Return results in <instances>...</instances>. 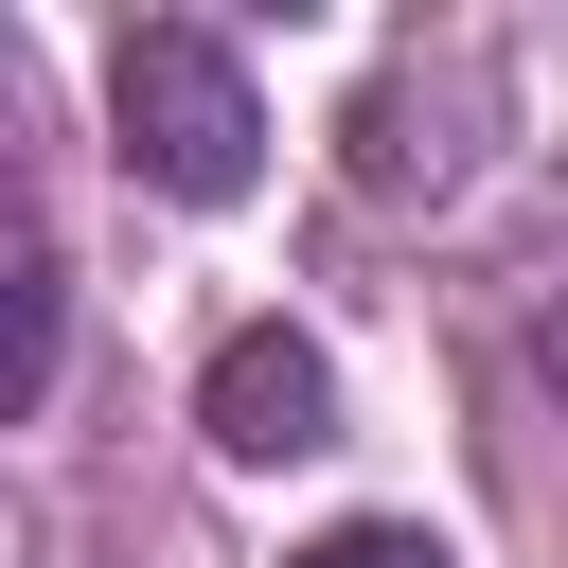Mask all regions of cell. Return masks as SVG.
I'll return each instance as SVG.
<instances>
[{
  "label": "cell",
  "instance_id": "obj_6",
  "mask_svg": "<svg viewBox=\"0 0 568 568\" xmlns=\"http://www.w3.org/2000/svg\"><path fill=\"white\" fill-rule=\"evenodd\" d=\"M532 373H550V390H568V302H550V320H532Z\"/></svg>",
  "mask_w": 568,
  "mask_h": 568
},
{
  "label": "cell",
  "instance_id": "obj_5",
  "mask_svg": "<svg viewBox=\"0 0 568 568\" xmlns=\"http://www.w3.org/2000/svg\"><path fill=\"white\" fill-rule=\"evenodd\" d=\"M284 568H462V550H444L426 515H337V532H302Z\"/></svg>",
  "mask_w": 568,
  "mask_h": 568
},
{
  "label": "cell",
  "instance_id": "obj_4",
  "mask_svg": "<svg viewBox=\"0 0 568 568\" xmlns=\"http://www.w3.org/2000/svg\"><path fill=\"white\" fill-rule=\"evenodd\" d=\"M53 373H71V266L36 213H0V426H36Z\"/></svg>",
  "mask_w": 568,
  "mask_h": 568
},
{
  "label": "cell",
  "instance_id": "obj_1",
  "mask_svg": "<svg viewBox=\"0 0 568 568\" xmlns=\"http://www.w3.org/2000/svg\"><path fill=\"white\" fill-rule=\"evenodd\" d=\"M106 142H124L142 195L231 213V195L266 178V89H248V53H231L213 18H142V36L106 53Z\"/></svg>",
  "mask_w": 568,
  "mask_h": 568
},
{
  "label": "cell",
  "instance_id": "obj_2",
  "mask_svg": "<svg viewBox=\"0 0 568 568\" xmlns=\"http://www.w3.org/2000/svg\"><path fill=\"white\" fill-rule=\"evenodd\" d=\"M462 124H497V53L479 36H444V53H390L373 89H355V124H337V160H355V195L373 213H408V195H462Z\"/></svg>",
  "mask_w": 568,
  "mask_h": 568
},
{
  "label": "cell",
  "instance_id": "obj_3",
  "mask_svg": "<svg viewBox=\"0 0 568 568\" xmlns=\"http://www.w3.org/2000/svg\"><path fill=\"white\" fill-rule=\"evenodd\" d=\"M195 426H213V462H320L337 444V355L302 320H231L195 355Z\"/></svg>",
  "mask_w": 568,
  "mask_h": 568
}]
</instances>
